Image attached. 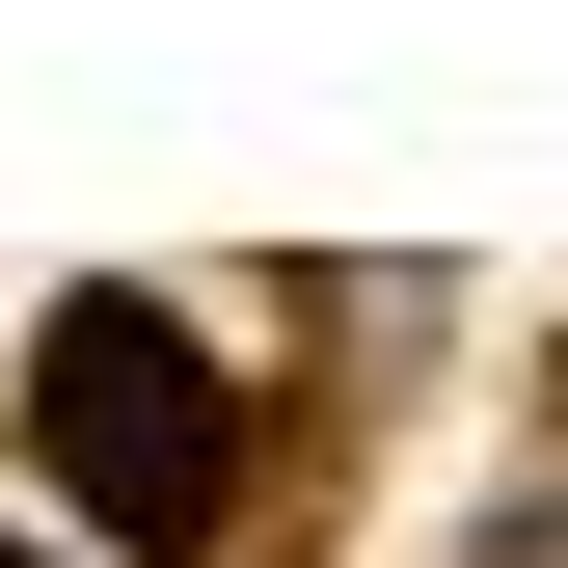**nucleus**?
Returning <instances> with one entry per match:
<instances>
[{
  "label": "nucleus",
  "mask_w": 568,
  "mask_h": 568,
  "mask_svg": "<svg viewBox=\"0 0 568 568\" xmlns=\"http://www.w3.org/2000/svg\"><path fill=\"white\" fill-rule=\"evenodd\" d=\"M28 434H54V487H82L135 568H190V541L244 515V434H217V379H190V325H163V298H54Z\"/></svg>",
  "instance_id": "f257e3e1"
}]
</instances>
